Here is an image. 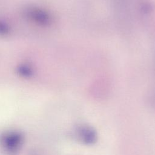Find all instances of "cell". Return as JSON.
<instances>
[{
    "label": "cell",
    "instance_id": "cell-1",
    "mask_svg": "<svg viewBox=\"0 0 155 155\" xmlns=\"http://www.w3.org/2000/svg\"><path fill=\"white\" fill-rule=\"evenodd\" d=\"M71 135L78 143L84 145H93L98 140L96 128L87 124H78L73 129Z\"/></svg>",
    "mask_w": 155,
    "mask_h": 155
},
{
    "label": "cell",
    "instance_id": "cell-2",
    "mask_svg": "<svg viewBox=\"0 0 155 155\" xmlns=\"http://www.w3.org/2000/svg\"><path fill=\"white\" fill-rule=\"evenodd\" d=\"M23 140V135L16 131H7L0 136L1 147L7 153L10 154H15L20 149Z\"/></svg>",
    "mask_w": 155,
    "mask_h": 155
}]
</instances>
